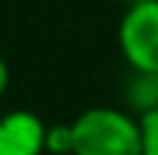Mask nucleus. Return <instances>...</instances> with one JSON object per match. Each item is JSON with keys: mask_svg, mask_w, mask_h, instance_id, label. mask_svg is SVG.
Returning a JSON list of instances; mask_svg holds the SVG:
<instances>
[{"mask_svg": "<svg viewBox=\"0 0 158 155\" xmlns=\"http://www.w3.org/2000/svg\"><path fill=\"white\" fill-rule=\"evenodd\" d=\"M44 153L47 155H72V128L69 125H47V130H44Z\"/></svg>", "mask_w": 158, "mask_h": 155, "instance_id": "obj_5", "label": "nucleus"}, {"mask_svg": "<svg viewBox=\"0 0 158 155\" xmlns=\"http://www.w3.org/2000/svg\"><path fill=\"white\" fill-rule=\"evenodd\" d=\"M69 128L72 155H142V125L128 108L92 105Z\"/></svg>", "mask_w": 158, "mask_h": 155, "instance_id": "obj_1", "label": "nucleus"}, {"mask_svg": "<svg viewBox=\"0 0 158 155\" xmlns=\"http://www.w3.org/2000/svg\"><path fill=\"white\" fill-rule=\"evenodd\" d=\"M142 125V155H158V108L139 116Z\"/></svg>", "mask_w": 158, "mask_h": 155, "instance_id": "obj_6", "label": "nucleus"}, {"mask_svg": "<svg viewBox=\"0 0 158 155\" xmlns=\"http://www.w3.org/2000/svg\"><path fill=\"white\" fill-rule=\"evenodd\" d=\"M8 80H11V72H8V64H6V58L0 55V97L6 94V89H8Z\"/></svg>", "mask_w": 158, "mask_h": 155, "instance_id": "obj_7", "label": "nucleus"}, {"mask_svg": "<svg viewBox=\"0 0 158 155\" xmlns=\"http://www.w3.org/2000/svg\"><path fill=\"white\" fill-rule=\"evenodd\" d=\"M125 108L136 116L158 108V72L153 69H131L125 80Z\"/></svg>", "mask_w": 158, "mask_h": 155, "instance_id": "obj_4", "label": "nucleus"}, {"mask_svg": "<svg viewBox=\"0 0 158 155\" xmlns=\"http://www.w3.org/2000/svg\"><path fill=\"white\" fill-rule=\"evenodd\" d=\"M125 3H128V6H131V3H142V0H125Z\"/></svg>", "mask_w": 158, "mask_h": 155, "instance_id": "obj_8", "label": "nucleus"}, {"mask_svg": "<svg viewBox=\"0 0 158 155\" xmlns=\"http://www.w3.org/2000/svg\"><path fill=\"white\" fill-rule=\"evenodd\" d=\"M117 39L131 69L158 72V0L131 3L119 19Z\"/></svg>", "mask_w": 158, "mask_h": 155, "instance_id": "obj_2", "label": "nucleus"}, {"mask_svg": "<svg viewBox=\"0 0 158 155\" xmlns=\"http://www.w3.org/2000/svg\"><path fill=\"white\" fill-rule=\"evenodd\" d=\"M44 130L39 114L33 111H8L0 116V155H42Z\"/></svg>", "mask_w": 158, "mask_h": 155, "instance_id": "obj_3", "label": "nucleus"}]
</instances>
